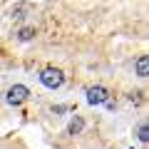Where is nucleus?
<instances>
[{"label":"nucleus","mask_w":149,"mask_h":149,"mask_svg":"<svg viewBox=\"0 0 149 149\" xmlns=\"http://www.w3.org/2000/svg\"><path fill=\"white\" fill-rule=\"evenodd\" d=\"M82 129H85V119H82L80 114H74V117L70 119V124H67V134H72V137H74V134H80Z\"/></svg>","instance_id":"nucleus-4"},{"label":"nucleus","mask_w":149,"mask_h":149,"mask_svg":"<svg viewBox=\"0 0 149 149\" xmlns=\"http://www.w3.org/2000/svg\"><path fill=\"white\" fill-rule=\"evenodd\" d=\"M134 70H137L139 77H147V74H149V57H147V55H142V57L134 62Z\"/></svg>","instance_id":"nucleus-5"},{"label":"nucleus","mask_w":149,"mask_h":149,"mask_svg":"<svg viewBox=\"0 0 149 149\" xmlns=\"http://www.w3.org/2000/svg\"><path fill=\"white\" fill-rule=\"evenodd\" d=\"M137 139H139L142 144L149 142V127H147V124H139V129H137Z\"/></svg>","instance_id":"nucleus-7"},{"label":"nucleus","mask_w":149,"mask_h":149,"mask_svg":"<svg viewBox=\"0 0 149 149\" xmlns=\"http://www.w3.org/2000/svg\"><path fill=\"white\" fill-rule=\"evenodd\" d=\"M30 100V90H27L25 85H13L10 90H8V95H5V102L10 107H20L22 102H27Z\"/></svg>","instance_id":"nucleus-2"},{"label":"nucleus","mask_w":149,"mask_h":149,"mask_svg":"<svg viewBox=\"0 0 149 149\" xmlns=\"http://www.w3.org/2000/svg\"><path fill=\"white\" fill-rule=\"evenodd\" d=\"M40 82H42L47 90H60V87L65 85V74H62V70H57V67H47V70L40 72Z\"/></svg>","instance_id":"nucleus-1"},{"label":"nucleus","mask_w":149,"mask_h":149,"mask_svg":"<svg viewBox=\"0 0 149 149\" xmlns=\"http://www.w3.org/2000/svg\"><path fill=\"white\" fill-rule=\"evenodd\" d=\"M107 100H109V92H107V87L95 85V87H90V90H87V102H90L92 107H97V104H104Z\"/></svg>","instance_id":"nucleus-3"},{"label":"nucleus","mask_w":149,"mask_h":149,"mask_svg":"<svg viewBox=\"0 0 149 149\" xmlns=\"http://www.w3.org/2000/svg\"><path fill=\"white\" fill-rule=\"evenodd\" d=\"M35 35H37V30H35V27H22V30L17 32V40H20V42H30V40H32Z\"/></svg>","instance_id":"nucleus-6"}]
</instances>
